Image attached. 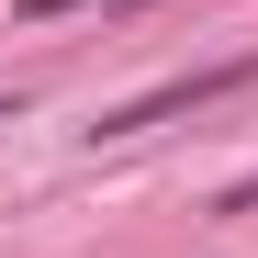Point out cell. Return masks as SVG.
I'll return each mask as SVG.
<instances>
[{"mask_svg":"<svg viewBox=\"0 0 258 258\" xmlns=\"http://www.w3.org/2000/svg\"><path fill=\"white\" fill-rule=\"evenodd\" d=\"M247 56H225V68H191V79H168V90H146V101H123V112H101V135H146V123H180V112H202V101H225V90H247Z\"/></svg>","mask_w":258,"mask_h":258,"instance_id":"6da1fadb","label":"cell"},{"mask_svg":"<svg viewBox=\"0 0 258 258\" xmlns=\"http://www.w3.org/2000/svg\"><path fill=\"white\" fill-rule=\"evenodd\" d=\"M225 213H258V180H236V191H225Z\"/></svg>","mask_w":258,"mask_h":258,"instance_id":"7a4b0ae2","label":"cell"},{"mask_svg":"<svg viewBox=\"0 0 258 258\" xmlns=\"http://www.w3.org/2000/svg\"><path fill=\"white\" fill-rule=\"evenodd\" d=\"M34 12H79V0H34Z\"/></svg>","mask_w":258,"mask_h":258,"instance_id":"3957f363","label":"cell"}]
</instances>
